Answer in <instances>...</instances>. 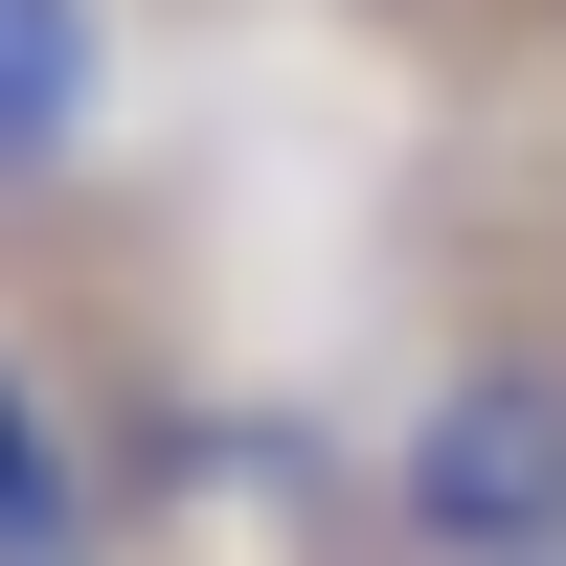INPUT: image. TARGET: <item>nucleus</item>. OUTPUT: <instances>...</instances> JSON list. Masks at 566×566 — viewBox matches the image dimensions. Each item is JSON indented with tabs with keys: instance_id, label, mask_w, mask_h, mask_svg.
Segmentation results:
<instances>
[{
	"instance_id": "1",
	"label": "nucleus",
	"mask_w": 566,
	"mask_h": 566,
	"mask_svg": "<svg viewBox=\"0 0 566 566\" xmlns=\"http://www.w3.org/2000/svg\"><path fill=\"white\" fill-rule=\"evenodd\" d=\"M386 522H408V566H566V363L544 340H476L408 386Z\"/></svg>"
},
{
	"instance_id": "2",
	"label": "nucleus",
	"mask_w": 566,
	"mask_h": 566,
	"mask_svg": "<svg viewBox=\"0 0 566 566\" xmlns=\"http://www.w3.org/2000/svg\"><path fill=\"white\" fill-rule=\"evenodd\" d=\"M91 136H114V0H0V205H45Z\"/></svg>"
},
{
	"instance_id": "3",
	"label": "nucleus",
	"mask_w": 566,
	"mask_h": 566,
	"mask_svg": "<svg viewBox=\"0 0 566 566\" xmlns=\"http://www.w3.org/2000/svg\"><path fill=\"white\" fill-rule=\"evenodd\" d=\"M0 566H114V499H91L69 408L23 386V340H0Z\"/></svg>"
}]
</instances>
